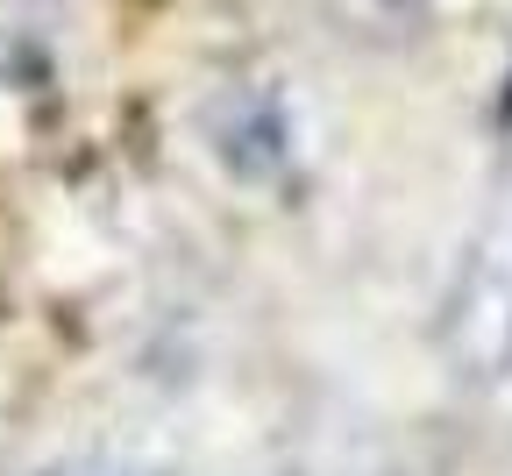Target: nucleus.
<instances>
[{
    "instance_id": "obj_2",
    "label": "nucleus",
    "mask_w": 512,
    "mask_h": 476,
    "mask_svg": "<svg viewBox=\"0 0 512 476\" xmlns=\"http://www.w3.org/2000/svg\"><path fill=\"white\" fill-rule=\"evenodd\" d=\"M36 476H164V469H150V462H136V455H107V448H79V455H57V462H43Z\"/></svg>"
},
{
    "instance_id": "obj_1",
    "label": "nucleus",
    "mask_w": 512,
    "mask_h": 476,
    "mask_svg": "<svg viewBox=\"0 0 512 476\" xmlns=\"http://www.w3.org/2000/svg\"><path fill=\"white\" fill-rule=\"evenodd\" d=\"M441 342H448L456 377H470V384L512 377V221L491 228V235L470 249V263L456 270Z\"/></svg>"
}]
</instances>
